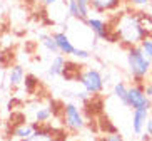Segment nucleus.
Masks as SVG:
<instances>
[{
	"mask_svg": "<svg viewBox=\"0 0 152 141\" xmlns=\"http://www.w3.org/2000/svg\"><path fill=\"white\" fill-rule=\"evenodd\" d=\"M114 37L119 41L124 47H134L140 46V42L147 37L140 24V12L135 10H125L115 17L114 25Z\"/></svg>",
	"mask_w": 152,
	"mask_h": 141,
	"instance_id": "obj_1",
	"label": "nucleus"
},
{
	"mask_svg": "<svg viewBox=\"0 0 152 141\" xmlns=\"http://www.w3.org/2000/svg\"><path fill=\"white\" fill-rule=\"evenodd\" d=\"M127 67L134 82H144L152 72V59H149L140 46L127 47Z\"/></svg>",
	"mask_w": 152,
	"mask_h": 141,
	"instance_id": "obj_2",
	"label": "nucleus"
},
{
	"mask_svg": "<svg viewBox=\"0 0 152 141\" xmlns=\"http://www.w3.org/2000/svg\"><path fill=\"white\" fill-rule=\"evenodd\" d=\"M79 82L82 84L84 91H87L90 96L100 94V92L104 91V86H105L104 76L100 74L99 69H94V67L84 69V71L79 74Z\"/></svg>",
	"mask_w": 152,
	"mask_h": 141,
	"instance_id": "obj_3",
	"label": "nucleus"
},
{
	"mask_svg": "<svg viewBox=\"0 0 152 141\" xmlns=\"http://www.w3.org/2000/svg\"><path fill=\"white\" fill-rule=\"evenodd\" d=\"M125 108L130 109H152V101L149 99V96L144 91V82H134L132 86H129L127 91V103Z\"/></svg>",
	"mask_w": 152,
	"mask_h": 141,
	"instance_id": "obj_4",
	"label": "nucleus"
},
{
	"mask_svg": "<svg viewBox=\"0 0 152 141\" xmlns=\"http://www.w3.org/2000/svg\"><path fill=\"white\" fill-rule=\"evenodd\" d=\"M62 113H64V123H65V128L69 131L79 133L85 128V119L82 116L80 108L75 103H67L64 106Z\"/></svg>",
	"mask_w": 152,
	"mask_h": 141,
	"instance_id": "obj_5",
	"label": "nucleus"
},
{
	"mask_svg": "<svg viewBox=\"0 0 152 141\" xmlns=\"http://www.w3.org/2000/svg\"><path fill=\"white\" fill-rule=\"evenodd\" d=\"M87 29H89L92 34H94L97 39H102V41H110V42H115V37L114 34H110V29H109V24L100 17H92L90 15L85 22Z\"/></svg>",
	"mask_w": 152,
	"mask_h": 141,
	"instance_id": "obj_6",
	"label": "nucleus"
},
{
	"mask_svg": "<svg viewBox=\"0 0 152 141\" xmlns=\"http://www.w3.org/2000/svg\"><path fill=\"white\" fill-rule=\"evenodd\" d=\"M20 141H65V134L55 131L54 128H50V126L40 124L28 138L20 140Z\"/></svg>",
	"mask_w": 152,
	"mask_h": 141,
	"instance_id": "obj_7",
	"label": "nucleus"
},
{
	"mask_svg": "<svg viewBox=\"0 0 152 141\" xmlns=\"http://www.w3.org/2000/svg\"><path fill=\"white\" fill-rule=\"evenodd\" d=\"M125 0H90L92 12L95 14H112L122 9Z\"/></svg>",
	"mask_w": 152,
	"mask_h": 141,
	"instance_id": "obj_8",
	"label": "nucleus"
},
{
	"mask_svg": "<svg viewBox=\"0 0 152 141\" xmlns=\"http://www.w3.org/2000/svg\"><path fill=\"white\" fill-rule=\"evenodd\" d=\"M149 116H151V111L149 109H134L132 111L130 128H132V133H134L135 136H140L145 131V124H147Z\"/></svg>",
	"mask_w": 152,
	"mask_h": 141,
	"instance_id": "obj_9",
	"label": "nucleus"
},
{
	"mask_svg": "<svg viewBox=\"0 0 152 141\" xmlns=\"http://www.w3.org/2000/svg\"><path fill=\"white\" fill-rule=\"evenodd\" d=\"M55 39V42H57V47L58 50H60V54L62 55H74V52H75V46L72 44L70 37L65 34L64 30H58L55 32V34H52Z\"/></svg>",
	"mask_w": 152,
	"mask_h": 141,
	"instance_id": "obj_10",
	"label": "nucleus"
},
{
	"mask_svg": "<svg viewBox=\"0 0 152 141\" xmlns=\"http://www.w3.org/2000/svg\"><path fill=\"white\" fill-rule=\"evenodd\" d=\"M25 71H23L22 66H18V64H15V66H12V67L9 69V74H7V82H9L10 87H18L22 86L23 81H25Z\"/></svg>",
	"mask_w": 152,
	"mask_h": 141,
	"instance_id": "obj_11",
	"label": "nucleus"
},
{
	"mask_svg": "<svg viewBox=\"0 0 152 141\" xmlns=\"http://www.w3.org/2000/svg\"><path fill=\"white\" fill-rule=\"evenodd\" d=\"M65 64H67V61H65V57H64L62 54L54 55V59H52V62H50L49 69H47V74H49L50 78H57V76H62L64 71H65Z\"/></svg>",
	"mask_w": 152,
	"mask_h": 141,
	"instance_id": "obj_12",
	"label": "nucleus"
},
{
	"mask_svg": "<svg viewBox=\"0 0 152 141\" xmlns=\"http://www.w3.org/2000/svg\"><path fill=\"white\" fill-rule=\"evenodd\" d=\"M40 126V124H37V123H20L18 126L14 128V131H12V136L18 138V140H25V138H28L32 134V133L35 131L37 128Z\"/></svg>",
	"mask_w": 152,
	"mask_h": 141,
	"instance_id": "obj_13",
	"label": "nucleus"
},
{
	"mask_svg": "<svg viewBox=\"0 0 152 141\" xmlns=\"http://www.w3.org/2000/svg\"><path fill=\"white\" fill-rule=\"evenodd\" d=\"M39 42H40V46L44 47L47 52H50L52 55L60 54V50H58V47H57V42H55L54 35H49V34H39Z\"/></svg>",
	"mask_w": 152,
	"mask_h": 141,
	"instance_id": "obj_14",
	"label": "nucleus"
},
{
	"mask_svg": "<svg viewBox=\"0 0 152 141\" xmlns=\"http://www.w3.org/2000/svg\"><path fill=\"white\" fill-rule=\"evenodd\" d=\"M50 116H52V109H50L49 106H42L40 104L39 108H35V111H34V123L45 124L50 119Z\"/></svg>",
	"mask_w": 152,
	"mask_h": 141,
	"instance_id": "obj_15",
	"label": "nucleus"
},
{
	"mask_svg": "<svg viewBox=\"0 0 152 141\" xmlns=\"http://www.w3.org/2000/svg\"><path fill=\"white\" fill-rule=\"evenodd\" d=\"M127 91H129V86H127L124 81H117L115 84H114V96H115L124 106H125V103H127Z\"/></svg>",
	"mask_w": 152,
	"mask_h": 141,
	"instance_id": "obj_16",
	"label": "nucleus"
},
{
	"mask_svg": "<svg viewBox=\"0 0 152 141\" xmlns=\"http://www.w3.org/2000/svg\"><path fill=\"white\" fill-rule=\"evenodd\" d=\"M67 14L72 18L79 20L80 14H79V0H67Z\"/></svg>",
	"mask_w": 152,
	"mask_h": 141,
	"instance_id": "obj_17",
	"label": "nucleus"
},
{
	"mask_svg": "<svg viewBox=\"0 0 152 141\" xmlns=\"http://www.w3.org/2000/svg\"><path fill=\"white\" fill-rule=\"evenodd\" d=\"M23 86H25V91H27L28 94H32V92H34V89L39 86V81H37L35 76L27 74V76H25V81H23Z\"/></svg>",
	"mask_w": 152,
	"mask_h": 141,
	"instance_id": "obj_18",
	"label": "nucleus"
},
{
	"mask_svg": "<svg viewBox=\"0 0 152 141\" xmlns=\"http://www.w3.org/2000/svg\"><path fill=\"white\" fill-rule=\"evenodd\" d=\"M140 49L145 52L149 59H152V37H145L142 42H140Z\"/></svg>",
	"mask_w": 152,
	"mask_h": 141,
	"instance_id": "obj_19",
	"label": "nucleus"
},
{
	"mask_svg": "<svg viewBox=\"0 0 152 141\" xmlns=\"http://www.w3.org/2000/svg\"><path fill=\"white\" fill-rule=\"evenodd\" d=\"M74 57H77V59H80V61H87V59H90V52L87 49H82V47H75Z\"/></svg>",
	"mask_w": 152,
	"mask_h": 141,
	"instance_id": "obj_20",
	"label": "nucleus"
},
{
	"mask_svg": "<svg viewBox=\"0 0 152 141\" xmlns=\"http://www.w3.org/2000/svg\"><path fill=\"white\" fill-rule=\"evenodd\" d=\"M125 2L132 7H147L151 4V0H125Z\"/></svg>",
	"mask_w": 152,
	"mask_h": 141,
	"instance_id": "obj_21",
	"label": "nucleus"
},
{
	"mask_svg": "<svg viewBox=\"0 0 152 141\" xmlns=\"http://www.w3.org/2000/svg\"><path fill=\"white\" fill-rule=\"evenodd\" d=\"M144 91L149 96V99L152 101V79H145L144 81Z\"/></svg>",
	"mask_w": 152,
	"mask_h": 141,
	"instance_id": "obj_22",
	"label": "nucleus"
},
{
	"mask_svg": "<svg viewBox=\"0 0 152 141\" xmlns=\"http://www.w3.org/2000/svg\"><path fill=\"white\" fill-rule=\"evenodd\" d=\"M145 133H147L149 136L152 138V114L149 116V119H147V124H145Z\"/></svg>",
	"mask_w": 152,
	"mask_h": 141,
	"instance_id": "obj_23",
	"label": "nucleus"
},
{
	"mask_svg": "<svg viewBox=\"0 0 152 141\" xmlns=\"http://www.w3.org/2000/svg\"><path fill=\"white\" fill-rule=\"evenodd\" d=\"M42 4H44L45 7H55V5L60 4V0H42Z\"/></svg>",
	"mask_w": 152,
	"mask_h": 141,
	"instance_id": "obj_24",
	"label": "nucleus"
},
{
	"mask_svg": "<svg viewBox=\"0 0 152 141\" xmlns=\"http://www.w3.org/2000/svg\"><path fill=\"white\" fill-rule=\"evenodd\" d=\"M105 141H124L119 134H107L105 136Z\"/></svg>",
	"mask_w": 152,
	"mask_h": 141,
	"instance_id": "obj_25",
	"label": "nucleus"
},
{
	"mask_svg": "<svg viewBox=\"0 0 152 141\" xmlns=\"http://www.w3.org/2000/svg\"><path fill=\"white\" fill-rule=\"evenodd\" d=\"M151 140H152V138L149 136V134H147L145 131H144L142 134H140V141H151Z\"/></svg>",
	"mask_w": 152,
	"mask_h": 141,
	"instance_id": "obj_26",
	"label": "nucleus"
},
{
	"mask_svg": "<svg viewBox=\"0 0 152 141\" xmlns=\"http://www.w3.org/2000/svg\"><path fill=\"white\" fill-rule=\"evenodd\" d=\"M92 141H105V138H95V140H92Z\"/></svg>",
	"mask_w": 152,
	"mask_h": 141,
	"instance_id": "obj_27",
	"label": "nucleus"
}]
</instances>
